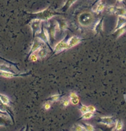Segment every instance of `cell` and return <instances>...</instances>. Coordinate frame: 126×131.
<instances>
[{
  "instance_id": "cell-1",
  "label": "cell",
  "mask_w": 126,
  "mask_h": 131,
  "mask_svg": "<svg viewBox=\"0 0 126 131\" xmlns=\"http://www.w3.org/2000/svg\"><path fill=\"white\" fill-rule=\"evenodd\" d=\"M31 16H33V19H39L41 20H48L51 19L53 17L60 15V14L55 10H52V9L48 7L45 9L41 10L38 13H34L30 14Z\"/></svg>"
},
{
  "instance_id": "cell-2",
  "label": "cell",
  "mask_w": 126,
  "mask_h": 131,
  "mask_svg": "<svg viewBox=\"0 0 126 131\" xmlns=\"http://www.w3.org/2000/svg\"><path fill=\"white\" fill-rule=\"evenodd\" d=\"M94 17L92 14L85 12L81 14L78 17V22L83 27H88L94 22Z\"/></svg>"
},
{
  "instance_id": "cell-3",
  "label": "cell",
  "mask_w": 126,
  "mask_h": 131,
  "mask_svg": "<svg viewBox=\"0 0 126 131\" xmlns=\"http://www.w3.org/2000/svg\"><path fill=\"white\" fill-rule=\"evenodd\" d=\"M41 20L39 19H33L31 22L30 23V26L31 27V30L33 32V37H35V35L41 30Z\"/></svg>"
},
{
  "instance_id": "cell-4",
  "label": "cell",
  "mask_w": 126,
  "mask_h": 131,
  "mask_svg": "<svg viewBox=\"0 0 126 131\" xmlns=\"http://www.w3.org/2000/svg\"><path fill=\"white\" fill-rule=\"evenodd\" d=\"M66 49H68V45L67 41H66V38H65L63 40L60 41L55 45V46L54 47V52L55 54H58L60 52Z\"/></svg>"
},
{
  "instance_id": "cell-5",
  "label": "cell",
  "mask_w": 126,
  "mask_h": 131,
  "mask_svg": "<svg viewBox=\"0 0 126 131\" xmlns=\"http://www.w3.org/2000/svg\"><path fill=\"white\" fill-rule=\"evenodd\" d=\"M83 41V39L81 38L77 37L76 36H73L71 37L67 40V43L68 45V49H70L73 47L75 46L78 45L80 42H81Z\"/></svg>"
},
{
  "instance_id": "cell-6",
  "label": "cell",
  "mask_w": 126,
  "mask_h": 131,
  "mask_svg": "<svg viewBox=\"0 0 126 131\" xmlns=\"http://www.w3.org/2000/svg\"><path fill=\"white\" fill-rule=\"evenodd\" d=\"M43 42L40 39H39L38 38H36L34 39V41H33V44L31 46V49L30 51L29 56L31 55V54H33V53L35 52L36 51H37L39 49V48L42 46V42Z\"/></svg>"
},
{
  "instance_id": "cell-7",
  "label": "cell",
  "mask_w": 126,
  "mask_h": 131,
  "mask_svg": "<svg viewBox=\"0 0 126 131\" xmlns=\"http://www.w3.org/2000/svg\"><path fill=\"white\" fill-rule=\"evenodd\" d=\"M57 22H56L55 24H52V22L50 23V26L49 27L48 29V32H49V38H50V41L51 40H55V33L56 31H57Z\"/></svg>"
},
{
  "instance_id": "cell-8",
  "label": "cell",
  "mask_w": 126,
  "mask_h": 131,
  "mask_svg": "<svg viewBox=\"0 0 126 131\" xmlns=\"http://www.w3.org/2000/svg\"><path fill=\"white\" fill-rule=\"evenodd\" d=\"M98 123L100 124H102L106 126L110 127L111 125H113L114 122V119L113 117L111 116H103L100 117L99 118V121Z\"/></svg>"
},
{
  "instance_id": "cell-9",
  "label": "cell",
  "mask_w": 126,
  "mask_h": 131,
  "mask_svg": "<svg viewBox=\"0 0 126 131\" xmlns=\"http://www.w3.org/2000/svg\"><path fill=\"white\" fill-rule=\"evenodd\" d=\"M126 25V17L125 16H119L118 17V21H117V24L115 27L114 31H116L121 27H124V25Z\"/></svg>"
},
{
  "instance_id": "cell-10",
  "label": "cell",
  "mask_w": 126,
  "mask_h": 131,
  "mask_svg": "<svg viewBox=\"0 0 126 131\" xmlns=\"http://www.w3.org/2000/svg\"><path fill=\"white\" fill-rule=\"evenodd\" d=\"M57 24V28H58L60 31L63 32L65 31L68 28V24L66 20H59L56 21Z\"/></svg>"
},
{
  "instance_id": "cell-11",
  "label": "cell",
  "mask_w": 126,
  "mask_h": 131,
  "mask_svg": "<svg viewBox=\"0 0 126 131\" xmlns=\"http://www.w3.org/2000/svg\"><path fill=\"white\" fill-rule=\"evenodd\" d=\"M103 24H104V19H101L94 26V31L95 34H98L103 31Z\"/></svg>"
},
{
  "instance_id": "cell-12",
  "label": "cell",
  "mask_w": 126,
  "mask_h": 131,
  "mask_svg": "<svg viewBox=\"0 0 126 131\" xmlns=\"http://www.w3.org/2000/svg\"><path fill=\"white\" fill-rule=\"evenodd\" d=\"M0 76L5 78H12L20 76L19 74H16L13 72H8V71H0Z\"/></svg>"
},
{
  "instance_id": "cell-13",
  "label": "cell",
  "mask_w": 126,
  "mask_h": 131,
  "mask_svg": "<svg viewBox=\"0 0 126 131\" xmlns=\"http://www.w3.org/2000/svg\"><path fill=\"white\" fill-rule=\"evenodd\" d=\"M126 32V25L124 27H121L118 30L113 32V35L115 36L116 38H118L121 36H122L123 34H124Z\"/></svg>"
},
{
  "instance_id": "cell-14",
  "label": "cell",
  "mask_w": 126,
  "mask_h": 131,
  "mask_svg": "<svg viewBox=\"0 0 126 131\" xmlns=\"http://www.w3.org/2000/svg\"><path fill=\"white\" fill-rule=\"evenodd\" d=\"M77 1H78V0H66L65 4L63 5V6L62 7V11L66 12V10H67L68 9H69L70 7L71 6Z\"/></svg>"
},
{
  "instance_id": "cell-15",
  "label": "cell",
  "mask_w": 126,
  "mask_h": 131,
  "mask_svg": "<svg viewBox=\"0 0 126 131\" xmlns=\"http://www.w3.org/2000/svg\"><path fill=\"white\" fill-rule=\"evenodd\" d=\"M47 55H48V49L45 48H42L41 46L39 49L38 50V56L40 59H43V58L46 57Z\"/></svg>"
},
{
  "instance_id": "cell-16",
  "label": "cell",
  "mask_w": 126,
  "mask_h": 131,
  "mask_svg": "<svg viewBox=\"0 0 126 131\" xmlns=\"http://www.w3.org/2000/svg\"><path fill=\"white\" fill-rule=\"evenodd\" d=\"M114 14H116L118 16H121L126 17V9L122 7H116Z\"/></svg>"
},
{
  "instance_id": "cell-17",
  "label": "cell",
  "mask_w": 126,
  "mask_h": 131,
  "mask_svg": "<svg viewBox=\"0 0 126 131\" xmlns=\"http://www.w3.org/2000/svg\"><path fill=\"white\" fill-rule=\"evenodd\" d=\"M0 100H1V102L3 103L5 105H7L9 103V99L6 95H3V94H0Z\"/></svg>"
},
{
  "instance_id": "cell-18",
  "label": "cell",
  "mask_w": 126,
  "mask_h": 131,
  "mask_svg": "<svg viewBox=\"0 0 126 131\" xmlns=\"http://www.w3.org/2000/svg\"><path fill=\"white\" fill-rule=\"evenodd\" d=\"M94 113L87 112L83 114L81 119H89L92 118L94 116Z\"/></svg>"
},
{
  "instance_id": "cell-19",
  "label": "cell",
  "mask_w": 126,
  "mask_h": 131,
  "mask_svg": "<svg viewBox=\"0 0 126 131\" xmlns=\"http://www.w3.org/2000/svg\"><path fill=\"white\" fill-rule=\"evenodd\" d=\"M105 4L104 3H100L97 6L96 9H95V10H94V12H95V13H101V12H102L103 10L105 9Z\"/></svg>"
},
{
  "instance_id": "cell-20",
  "label": "cell",
  "mask_w": 126,
  "mask_h": 131,
  "mask_svg": "<svg viewBox=\"0 0 126 131\" xmlns=\"http://www.w3.org/2000/svg\"><path fill=\"white\" fill-rule=\"evenodd\" d=\"M123 128V123L121 120H118L116 123V126H115V130H121Z\"/></svg>"
},
{
  "instance_id": "cell-21",
  "label": "cell",
  "mask_w": 126,
  "mask_h": 131,
  "mask_svg": "<svg viewBox=\"0 0 126 131\" xmlns=\"http://www.w3.org/2000/svg\"><path fill=\"white\" fill-rule=\"evenodd\" d=\"M116 7L114 6H110L107 7V12L108 14H115V12H116Z\"/></svg>"
},
{
  "instance_id": "cell-22",
  "label": "cell",
  "mask_w": 126,
  "mask_h": 131,
  "mask_svg": "<svg viewBox=\"0 0 126 131\" xmlns=\"http://www.w3.org/2000/svg\"><path fill=\"white\" fill-rule=\"evenodd\" d=\"M70 102L73 105H78L79 102V99L78 96V97H74V98H70Z\"/></svg>"
},
{
  "instance_id": "cell-23",
  "label": "cell",
  "mask_w": 126,
  "mask_h": 131,
  "mask_svg": "<svg viewBox=\"0 0 126 131\" xmlns=\"http://www.w3.org/2000/svg\"><path fill=\"white\" fill-rule=\"evenodd\" d=\"M85 128V130H88V131H93L94 130V127L93 126H92L91 124H87V123H85L84 126H83Z\"/></svg>"
},
{
  "instance_id": "cell-24",
  "label": "cell",
  "mask_w": 126,
  "mask_h": 131,
  "mask_svg": "<svg viewBox=\"0 0 126 131\" xmlns=\"http://www.w3.org/2000/svg\"><path fill=\"white\" fill-rule=\"evenodd\" d=\"M74 130H78V131H82V130H85V128L83 126L79 124H75L74 126Z\"/></svg>"
},
{
  "instance_id": "cell-25",
  "label": "cell",
  "mask_w": 126,
  "mask_h": 131,
  "mask_svg": "<svg viewBox=\"0 0 126 131\" xmlns=\"http://www.w3.org/2000/svg\"><path fill=\"white\" fill-rule=\"evenodd\" d=\"M60 97V95H57V94H55V95L51 96V98L49 99V100L52 102H56L59 99Z\"/></svg>"
},
{
  "instance_id": "cell-26",
  "label": "cell",
  "mask_w": 126,
  "mask_h": 131,
  "mask_svg": "<svg viewBox=\"0 0 126 131\" xmlns=\"http://www.w3.org/2000/svg\"><path fill=\"white\" fill-rule=\"evenodd\" d=\"M30 60L32 61V62H36L38 60V56L36 54H35V53L31 54V55H30Z\"/></svg>"
},
{
  "instance_id": "cell-27",
  "label": "cell",
  "mask_w": 126,
  "mask_h": 131,
  "mask_svg": "<svg viewBox=\"0 0 126 131\" xmlns=\"http://www.w3.org/2000/svg\"><path fill=\"white\" fill-rule=\"evenodd\" d=\"M80 111L82 113H84L88 112L87 110V106L85 105H82L81 108H80Z\"/></svg>"
},
{
  "instance_id": "cell-28",
  "label": "cell",
  "mask_w": 126,
  "mask_h": 131,
  "mask_svg": "<svg viewBox=\"0 0 126 131\" xmlns=\"http://www.w3.org/2000/svg\"><path fill=\"white\" fill-rule=\"evenodd\" d=\"M70 102L69 99H65L64 100H63L62 101V105H63L64 107H66V106H68L69 103Z\"/></svg>"
},
{
  "instance_id": "cell-29",
  "label": "cell",
  "mask_w": 126,
  "mask_h": 131,
  "mask_svg": "<svg viewBox=\"0 0 126 131\" xmlns=\"http://www.w3.org/2000/svg\"><path fill=\"white\" fill-rule=\"evenodd\" d=\"M87 110L88 112H90L92 113H95V111H96V108L93 105H89L87 106Z\"/></svg>"
},
{
  "instance_id": "cell-30",
  "label": "cell",
  "mask_w": 126,
  "mask_h": 131,
  "mask_svg": "<svg viewBox=\"0 0 126 131\" xmlns=\"http://www.w3.org/2000/svg\"><path fill=\"white\" fill-rule=\"evenodd\" d=\"M51 103L49 102H46L45 103L44 105V109L46 110H48L51 108Z\"/></svg>"
},
{
  "instance_id": "cell-31",
  "label": "cell",
  "mask_w": 126,
  "mask_h": 131,
  "mask_svg": "<svg viewBox=\"0 0 126 131\" xmlns=\"http://www.w3.org/2000/svg\"><path fill=\"white\" fill-rule=\"evenodd\" d=\"M78 97V95H77V94L76 92H71L70 93V98H74V97Z\"/></svg>"
},
{
  "instance_id": "cell-32",
  "label": "cell",
  "mask_w": 126,
  "mask_h": 131,
  "mask_svg": "<svg viewBox=\"0 0 126 131\" xmlns=\"http://www.w3.org/2000/svg\"><path fill=\"white\" fill-rule=\"evenodd\" d=\"M116 1H118V3H121L123 2V1H124V0H116Z\"/></svg>"
},
{
  "instance_id": "cell-33",
  "label": "cell",
  "mask_w": 126,
  "mask_h": 131,
  "mask_svg": "<svg viewBox=\"0 0 126 131\" xmlns=\"http://www.w3.org/2000/svg\"><path fill=\"white\" fill-rule=\"evenodd\" d=\"M101 1V0H96V1H95V3H96L97 2H98V1Z\"/></svg>"
},
{
  "instance_id": "cell-34",
  "label": "cell",
  "mask_w": 126,
  "mask_h": 131,
  "mask_svg": "<svg viewBox=\"0 0 126 131\" xmlns=\"http://www.w3.org/2000/svg\"><path fill=\"white\" fill-rule=\"evenodd\" d=\"M3 113H4V112H3L2 111H1V110H0V114H3Z\"/></svg>"
},
{
  "instance_id": "cell-35",
  "label": "cell",
  "mask_w": 126,
  "mask_h": 131,
  "mask_svg": "<svg viewBox=\"0 0 126 131\" xmlns=\"http://www.w3.org/2000/svg\"><path fill=\"white\" fill-rule=\"evenodd\" d=\"M0 59H1V57H0Z\"/></svg>"
}]
</instances>
